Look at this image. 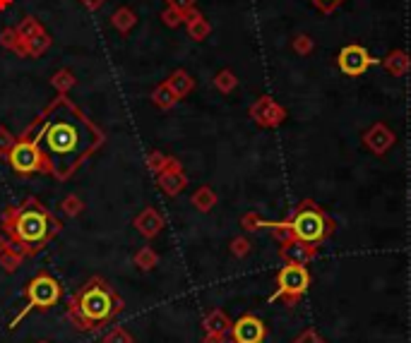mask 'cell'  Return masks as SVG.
<instances>
[{
    "label": "cell",
    "instance_id": "obj_1",
    "mask_svg": "<svg viewBox=\"0 0 411 343\" xmlns=\"http://www.w3.org/2000/svg\"><path fill=\"white\" fill-rule=\"evenodd\" d=\"M48 116L41 123L39 135L29 137L36 142L46 159V176L56 181H68L82 163L94 156L104 144V130L82 108H77L70 96L58 94L48 103Z\"/></svg>",
    "mask_w": 411,
    "mask_h": 343
},
{
    "label": "cell",
    "instance_id": "obj_2",
    "mask_svg": "<svg viewBox=\"0 0 411 343\" xmlns=\"http://www.w3.org/2000/svg\"><path fill=\"white\" fill-rule=\"evenodd\" d=\"M61 228L63 223L34 197L24 199L20 206H8L3 214V231L22 254H36Z\"/></svg>",
    "mask_w": 411,
    "mask_h": 343
},
{
    "label": "cell",
    "instance_id": "obj_3",
    "mask_svg": "<svg viewBox=\"0 0 411 343\" xmlns=\"http://www.w3.org/2000/svg\"><path fill=\"white\" fill-rule=\"evenodd\" d=\"M118 310H121V298L99 276L87 281L73 298V314L82 324V329H94V326L111 322Z\"/></svg>",
    "mask_w": 411,
    "mask_h": 343
},
{
    "label": "cell",
    "instance_id": "obj_4",
    "mask_svg": "<svg viewBox=\"0 0 411 343\" xmlns=\"http://www.w3.org/2000/svg\"><path fill=\"white\" fill-rule=\"evenodd\" d=\"M286 226H289L291 236L303 245L322 243L324 238L329 236V231H332V223L327 221L322 209H317V206L311 202L301 204L299 211L294 214V219L286 223Z\"/></svg>",
    "mask_w": 411,
    "mask_h": 343
},
{
    "label": "cell",
    "instance_id": "obj_5",
    "mask_svg": "<svg viewBox=\"0 0 411 343\" xmlns=\"http://www.w3.org/2000/svg\"><path fill=\"white\" fill-rule=\"evenodd\" d=\"M8 161L17 176H36V173H43V176H46V159H43L36 142H31V139L20 137L15 142V146L8 154Z\"/></svg>",
    "mask_w": 411,
    "mask_h": 343
},
{
    "label": "cell",
    "instance_id": "obj_6",
    "mask_svg": "<svg viewBox=\"0 0 411 343\" xmlns=\"http://www.w3.org/2000/svg\"><path fill=\"white\" fill-rule=\"evenodd\" d=\"M58 300H61V283L46 274L36 276V279L27 286V307L20 312L15 324H17L22 317H27V312H31V310H48Z\"/></svg>",
    "mask_w": 411,
    "mask_h": 343
},
{
    "label": "cell",
    "instance_id": "obj_7",
    "mask_svg": "<svg viewBox=\"0 0 411 343\" xmlns=\"http://www.w3.org/2000/svg\"><path fill=\"white\" fill-rule=\"evenodd\" d=\"M380 61L373 58L368 53V48L361 46V43H346L342 51L337 53V68L346 77H361V75H366Z\"/></svg>",
    "mask_w": 411,
    "mask_h": 343
},
{
    "label": "cell",
    "instance_id": "obj_8",
    "mask_svg": "<svg viewBox=\"0 0 411 343\" xmlns=\"http://www.w3.org/2000/svg\"><path fill=\"white\" fill-rule=\"evenodd\" d=\"M251 118L262 128H274V125L284 123L286 111L284 106H279L272 96H260V99L251 106Z\"/></svg>",
    "mask_w": 411,
    "mask_h": 343
},
{
    "label": "cell",
    "instance_id": "obj_9",
    "mask_svg": "<svg viewBox=\"0 0 411 343\" xmlns=\"http://www.w3.org/2000/svg\"><path fill=\"white\" fill-rule=\"evenodd\" d=\"M308 271L303 269L301 264H286L284 269L279 271V293H286V296H301L308 288Z\"/></svg>",
    "mask_w": 411,
    "mask_h": 343
},
{
    "label": "cell",
    "instance_id": "obj_10",
    "mask_svg": "<svg viewBox=\"0 0 411 343\" xmlns=\"http://www.w3.org/2000/svg\"><path fill=\"white\" fill-rule=\"evenodd\" d=\"M394 142H397V137H394V132L387 128L385 123H375L373 128H368L364 132V144L378 156L385 154V151L394 144Z\"/></svg>",
    "mask_w": 411,
    "mask_h": 343
},
{
    "label": "cell",
    "instance_id": "obj_11",
    "mask_svg": "<svg viewBox=\"0 0 411 343\" xmlns=\"http://www.w3.org/2000/svg\"><path fill=\"white\" fill-rule=\"evenodd\" d=\"M264 339V324L255 317H243L234 326L236 343H260Z\"/></svg>",
    "mask_w": 411,
    "mask_h": 343
},
{
    "label": "cell",
    "instance_id": "obj_12",
    "mask_svg": "<svg viewBox=\"0 0 411 343\" xmlns=\"http://www.w3.org/2000/svg\"><path fill=\"white\" fill-rule=\"evenodd\" d=\"M380 65L385 68L387 75H392V77H402V75H407L411 70V56L407 51H402V48H394V51H389L387 56L382 58Z\"/></svg>",
    "mask_w": 411,
    "mask_h": 343
},
{
    "label": "cell",
    "instance_id": "obj_13",
    "mask_svg": "<svg viewBox=\"0 0 411 343\" xmlns=\"http://www.w3.org/2000/svg\"><path fill=\"white\" fill-rule=\"evenodd\" d=\"M183 24H186L188 36H190L193 41H204L209 34H212V24H209L207 17H204L197 8L186 15V22H183Z\"/></svg>",
    "mask_w": 411,
    "mask_h": 343
},
{
    "label": "cell",
    "instance_id": "obj_14",
    "mask_svg": "<svg viewBox=\"0 0 411 343\" xmlns=\"http://www.w3.org/2000/svg\"><path fill=\"white\" fill-rule=\"evenodd\" d=\"M164 82H166V86L173 91V96H176L178 101L186 99V96H190L193 89H195V79L186 73V70H173V73Z\"/></svg>",
    "mask_w": 411,
    "mask_h": 343
},
{
    "label": "cell",
    "instance_id": "obj_15",
    "mask_svg": "<svg viewBox=\"0 0 411 343\" xmlns=\"http://www.w3.org/2000/svg\"><path fill=\"white\" fill-rule=\"evenodd\" d=\"M135 226L140 228V233H142V236L151 238V236H156V233L161 231V226H164V221H161V216L156 214L154 209H144V211H142V216H140V219L135 221Z\"/></svg>",
    "mask_w": 411,
    "mask_h": 343
},
{
    "label": "cell",
    "instance_id": "obj_16",
    "mask_svg": "<svg viewBox=\"0 0 411 343\" xmlns=\"http://www.w3.org/2000/svg\"><path fill=\"white\" fill-rule=\"evenodd\" d=\"M111 24H113V29L121 31V34H130V29L137 24V15L130 8H118L116 13L111 15Z\"/></svg>",
    "mask_w": 411,
    "mask_h": 343
},
{
    "label": "cell",
    "instance_id": "obj_17",
    "mask_svg": "<svg viewBox=\"0 0 411 343\" xmlns=\"http://www.w3.org/2000/svg\"><path fill=\"white\" fill-rule=\"evenodd\" d=\"M15 31H17V36H20V41L22 43H27V41H31L34 36H39L43 34V24L36 17H24L20 22V26H15Z\"/></svg>",
    "mask_w": 411,
    "mask_h": 343
},
{
    "label": "cell",
    "instance_id": "obj_18",
    "mask_svg": "<svg viewBox=\"0 0 411 343\" xmlns=\"http://www.w3.org/2000/svg\"><path fill=\"white\" fill-rule=\"evenodd\" d=\"M48 48H51V36L43 31V34L34 36L31 41L24 43V58H39L48 51Z\"/></svg>",
    "mask_w": 411,
    "mask_h": 343
},
{
    "label": "cell",
    "instance_id": "obj_19",
    "mask_svg": "<svg viewBox=\"0 0 411 343\" xmlns=\"http://www.w3.org/2000/svg\"><path fill=\"white\" fill-rule=\"evenodd\" d=\"M0 46L8 48V51H13V53H17L20 58H24V43L20 41L15 26H8V29L0 31Z\"/></svg>",
    "mask_w": 411,
    "mask_h": 343
},
{
    "label": "cell",
    "instance_id": "obj_20",
    "mask_svg": "<svg viewBox=\"0 0 411 343\" xmlns=\"http://www.w3.org/2000/svg\"><path fill=\"white\" fill-rule=\"evenodd\" d=\"M214 86L221 91V94H231V91L238 86L236 73H234V70H229V68L219 70V73H216V77H214Z\"/></svg>",
    "mask_w": 411,
    "mask_h": 343
},
{
    "label": "cell",
    "instance_id": "obj_21",
    "mask_svg": "<svg viewBox=\"0 0 411 343\" xmlns=\"http://www.w3.org/2000/svg\"><path fill=\"white\" fill-rule=\"evenodd\" d=\"M51 84L56 86L58 94L68 96V91L73 89L75 84H77V77H75V75L70 73V70H58V73L51 77Z\"/></svg>",
    "mask_w": 411,
    "mask_h": 343
},
{
    "label": "cell",
    "instance_id": "obj_22",
    "mask_svg": "<svg viewBox=\"0 0 411 343\" xmlns=\"http://www.w3.org/2000/svg\"><path fill=\"white\" fill-rule=\"evenodd\" d=\"M151 101L166 111V108H173V103H176L178 99L173 96V91L169 89V86H166V82H161V84H156L154 91H151Z\"/></svg>",
    "mask_w": 411,
    "mask_h": 343
},
{
    "label": "cell",
    "instance_id": "obj_23",
    "mask_svg": "<svg viewBox=\"0 0 411 343\" xmlns=\"http://www.w3.org/2000/svg\"><path fill=\"white\" fill-rule=\"evenodd\" d=\"M291 51L299 53V56H311L313 51H315V39H313L311 34H296L294 39H291Z\"/></svg>",
    "mask_w": 411,
    "mask_h": 343
},
{
    "label": "cell",
    "instance_id": "obj_24",
    "mask_svg": "<svg viewBox=\"0 0 411 343\" xmlns=\"http://www.w3.org/2000/svg\"><path fill=\"white\" fill-rule=\"evenodd\" d=\"M159 185L166 190L169 195H178L181 192V188L186 185V178L181 176V173H161V178H159Z\"/></svg>",
    "mask_w": 411,
    "mask_h": 343
},
{
    "label": "cell",
    "instance_id": "obj_25",
    "mask_svg": "<svg viewBox=\"0 0 411 343\" xmlns=\"http://www.w3.org/2000/svg\"><path fill=\"white\" fill-rule=\"evenodd\" d=\"M214 192H212V190H209V188H202V190H197V195H195V199H193V202H195V206H197V209H202V211H207L209 209V206H212L214 204Z\"/></svg>",
    "mask_w": 411,
    "mask_h": 343
},
{
    "label": "cell",
    "instance_id": "obj_26",
    "mask_svg": "<svg viewBox=\"0 0 411 343\" xmlns=\"http://www.w3.org/2000/svg\"><path fill=\"white\" fill-rule=\"evenodd\" d=\"M15 139L13 135L8 132V128H3V125H0V159H8V154H10V149H13L15 146Z\"/></svg>",
    "mask_w": 411,
    "mask_h": 343
},
{
    "label": "cell",
    "instance_id": "obj_27",
    "mask_svg": "<svg viewBox=\"0 0 411 343\" xmlns=\"http://www.w3.org/2000/svg\"><path fill=\"white\" fill-rule=\"evenodd\" d=\"M161 20H164L166 26H171V29H176V26H181L183 22H186V15H181L178 10L173 8H166L164 13H161Z\"/></svg>",
    "mask_w": 411,
    "mask_h": 343
},
{
    "label": "cell",
    "instance_id": "obj_28",
    "mask_svg": "<svg viewBox=\"0 0 411 343\" xmlns=\"http://www.w3.org/2000/svg\"><path fill=\"white\" fill-rule=\"evenodd\" d=\"M166 3H169V8L178 10L181 15H188V13H193V10H195L197 0H166Z\"/></svg>",
    "mask_w": 411,
    "mask_h": 343
},
{
    "label": "cell",
    "instance_id": "obj_29",
    "mask_svg": "<svg viewBox=\"0 0 411 343\" xmlns=\"http://www.w3.org/2000/svg\"><path fill=\"white\" fill-rule=\"evenodd\" d=\"M313 5H315L320 13H324V15H329V13H334V10L339 8V5L344 3V0H311Z\"/></svg>",
    "mask_w": 411,
    "mask_h": 343
},
{
    "label": "cell",
    "instance_id": "obj_30",
    "mask_svg": "<svg viewBox=\"0 0 411 343\" xmlns=\"http://www.w3.org/2000/svg\"><path fill=\"white\" fill-rule=\"evenodd\" d=\"M80 209H82V202H80L77 197H68L63 202V211L68 216H75V214H80Z\"/></svg>",
    "mask_w": 411,
    "mask_h": 343
},
{
    "label": "cell",
    "instance_id": "obj_31",
    "mask_svg": "<svg viewBox=\"0 0 411 343\" xmlns=\"http://www.w3.org/2000/svg\"><path fill=\"white\" fill-rule=\"evenodd\" d=\"M104 3H106V0H82V5L87 10H99Z\"/></svg>",
    "mask_w": 411,
    "mask_h": 343
},
{
    "label": "cell",
    "instance_id": "obj_32",
    "mask_svg": "<svg viewBox=\"0 0 411 343\" xmlns=\"http://www.w3.org/2000/svg\"><path fill=\"white\" fill-rule=\"evenodd\" d=\"M13 3H15V0H0V10H8Z\"/></svg>",
    "mask_w": 411,
    "mask_h": 343
}]
</instances>
